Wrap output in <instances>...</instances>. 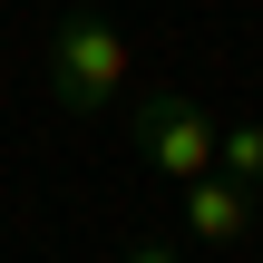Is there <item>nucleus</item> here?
<instances>
[{
    "label": "nucleus",
    "mask_w": 263,
    "mask_h": 263,
    "mask_svg": "<svg viewBox=\"0 0 263 263\" xmlns=\"http://www.w3.org/2000/svg\"><path fill=\"white\" fill-rule=\"evenodd\" d=\"M254 205H263V195H254Z\"/></svg>",
    "instance_id": "nucleus-6"
},
{
    "label": "nucleus",
    "mask_w": 263,
    "mask_h": 263,
    "mask_svg": "<svg viewBox=\"0 0 263 263\" xmlns=\"http://www.w3.org/2000/svg\"><path fill=\"white\" fill-rule=\"evenodd\" d=\"M127 263H176V244H166V234H137V244H127Z\"/></svg>",
    "instance_id": "nucleus-5"
},
{
    "label": "nucleus",
    "mask_w": 263,
    "mask_h": 263,
    "mask_svg": "<svg viewBox=\"0 0 263 263\" xmlns=\"http://www.w3.org/2000/svg\"><path fill=\"white\" fill-rule=\"evenodd\" d=\"M127 39H117V20H98V10H59V29H49V98L68 107V117H88V107H117L127 98Z\"/></svg>",
    "instance_id": "nucleus-1"
},
{
    "label": "nucleus",
    "mask_w": 263,
    "mask_h": 263,
    "mask_svg": "<svg viewBox=\"0 0 263 263\" xmlns=\"http://www.w3.org/2000/svg\"><path fill=\"white\" fill-rule=\"evenodd\" d=\"M185 195V234L195 244H244L254 234V195L234 185V176H195V185H176Z\"/></svg>",
    "instance_id": "nucleus-3"
},
{
    "label": "nucleus",
    "mask_w": 263,
    "mask_h": 263,
    "mask_svg": "<svg viewBox=\"0 0 263 263\" xmlns=\"http://www.w3.org/2000/svg\"><path fill=\"white\" fill-rule=\"evenodd\" d=\"M215 176H234L244 195H263V127H254V117L215 127Z\"/></svg>",
    "instance_id": "nucleus-4"
},
{
    "label": "nucleus",
    "mask_w": 263,
    "mask_h": 263,
    "mask_svg": "<svg viewBox=\"0 0 263 263\" xmlns=\"http://www.w3.org/2000/svg\"><path fill=\"white\" fill-rule=\"evenodd\" d=\"M127 137H137V156H156L176 185L215 176V117H205L195 98H176V88H146V98H127Z\"/></svg>",
    "instance_id": "nucleus-2"
}]
</instances>
